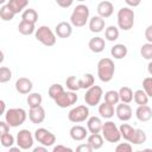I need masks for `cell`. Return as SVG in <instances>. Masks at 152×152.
<instances>
[{"label": "cell", "instance_id": "cell-1", "mask_svg": "<svg viewBox=\"0 0 152 152\" xmlns=\"http://www.w3.org/2000/svg\"><path fill=\"white\" fill-rule=\"evenodd\" d=\"M115 64L112 58L104 57L97 62V76L102 82H109L114 77Z\"/></svg>", "mask_w": 152, "mask_h": 152}, {"label": "cell", "instance_id": "cell-2", "mask_svg": "<svg viewBox=\"0 0 152 152\" xmlns=\"http://www.w3.org/2000/svg\"><path fill=\"white\" fill-rule=\"evenodd\" d=\"M134 11L131 7H121L116 14L119 28L122 31H129L134 25Z\"/></svg>", "mask_w": 152, "mask_h": 152}, {"label": "cell", "instance_id": "cell-3", "mask_svg": "<svg viewBox=\"0 0 152 152\" xmlns=\"http://www.w3.org/2000/svg\"><path fill=\"white\" fill-rule=\"evenodd\" d=\"M89 14H90V12H89V7L87 5H83V4L77 5L74 8V11H72V13L70 15L71 25L75 26V27L84 26L87 24L88 19H89Z\"/></svg>", "mask_w": 152, "mask_h": 152}, {"label": "cell", "instance_id": "cell-4", "mask_svg": "<svg viewBox=\"0 0 152 152\" xmlns=\"http://www.w3.org/2000/svg\"><path fill=\"white\" fill-rule=\"evenodd\" d=\"M5 115V121L11 126V127H19L21 126L27 118V113L24 108H10L6 110Z\"/></svg>", "mask_w": 152, "mask_h": 152}, {"label": "cell", "instance_id": "cell-5", "mask_svg": "<svg viewBox=\"0 0 152 152\" xmlns=\"http://www.w3.org/2000/svg\"><path fill=\"white\" fill-rule=\"evenodd\" d=\"M34 37L38 42H40L43 45L48 48L53 46L56 44V34L49 26H45V25L39 26L34 32Z\"/></svg>", "mask_w": 152, "mask_h": 152}, {"label": "cell", "instance_id": "cell-6", "mask_svg": "<svg viewBox=\"0 0 152 152\" xmlns=\"http://www.w3.org/2000/svg\"><path fill=\"white\" fill-rule=\"evenodd\" d=\"M102 137L108 142H119L121 139V133L119 127L113 121H106L102 126Z\"/></svg>", "mask_w": 152, "mask_h": 152}, {"label": "cell", "instance_id": "cell-7", "mask_svg": "<svg viewBox=\"0 0 152 152\" xmlns=\"http://www.w3.org/2000/svg\"><path fill=\"white\" fill-rule=\"evenodd\" d=\"M88 118H89V108L86 104L76 106V107L71 108L70 112L68 113L69 121L70 122H74V124L83 122V121L88 120Z\"/></svg>", "mask_w": 152, "mask_h": 152}, {"label": "cell", "instance_id": "cell-8", "mask_svg": "<svg viewBox=\"0 0 152 152\" xmlns=\"http://www.w3.org/2000/svg\"><path fill=\"white\" fill-rule=\"evenodd\" d=\"M34 139L40 145H44L46 147H50L56 142V135L53 133H51L49 129L44 128V127L37 128L34 131Z\"/></svg>", "mask_w": 152, "mask_h": 152}, {"label": "cell", "instance_id": "cell-9", "mask_svg": "<svg viewBox=\"0 0 152 152\" xmlns=\"http://www.w3.org/2000/svg\"><path fill=\"white\" fill-rule=\"evenodd\" d=\"M103 96V90L100 86H93L89 89H87L84 94V101L88 106H97L100 104V101Z\"/></svg>", "mask_w": 152, "mask_h": 152}, {"label": "cell", "instance_id": "cell-10", "mask_svg": "<svg viewBox=\"0 0 152 152\" xmlns=\"http://www.w3.org/2000/svg\"><path fill=\"white\" fill-rule=\"evenodd\" d=\"M78 100V96L76 95V91H72V90H69V91H63L57 99H55V103L61 107V108H68V107H71L74 106Z\"/></svg>", "mask_w": 152, "mask_h": 152}, {"label": "cell", "instance_id": "cell-11", "mask_svg": "<svg viewBox=\"0 0 152 152\" xmlns=\"http://www.w3.org/2000/svg\"><path fill=\"white\" fill-rule=\"evenodd\" d=\"M33 140H34V135H32V133L28 129H20L17 133V141L15 144L21 148V150H30L33 146Z\"/></svg>", "mask_w": 152, "mask_h": 152}, {"label": "cell", "instance_id": "cell-12", "mask_svg": "<svg viewBox=\"0 0 152 152\" xmlns=\"http://www.w3.org/2000/svg\"><path fill=\"white\" fill-rule=\"evenodd\" d=\"M115 115L121 121H128L132 118V115H133V110H132V108H131V106L128 103L121 102V103H118L116 104Z\"/></svg>", "mask_w": 152, "mask_h": 152}, {"label": "cell", "instance_id": "cell-13", "mask_svg": "<svg viewBox=\"0 0 152 152\" xmlns=\"http://www.w3.org/2000/svg\"><path fill=\"white\" fill-rule=\"evenodd\" d=\"M32 88H33V83L27 77H19L15 81V90L19 94H23V95L30 94L32 91Z\"/></svg>", "mask_w": 152, "mask_h": 152}, {"label": "cell", "instance_id": "cell-14", "mask_svg": "<svg viewBox=\"0 0 152 152\" xmlns=\"http://www.w3.org/2000/svg\"><path fill=\"white\" fill-rule=\"evenodd\" d=\"M45 109L42 106L32 107L28 110V119L32 124H42L45 120Z\"/></svg>", "mask_w": 152, "mask_h": 152}, {"label": "cell", "instance_id": "cell-15", "mask_svg": "<svg viewBox=\"0 0 152 152\" xmlns=\"http://www.w3.org/2000/svg\"><path fill=\"white\" fill-rule=\"evenodd\" d=\"M70 138L75 141H82L88 137V128L81 126V125H75L70 128L69 131Z\"/></svg>", "mask_w": 152, "mask_h": 152}, {"label": "cell", "instance_id": "cell-16", "mask_svg": "<svg viewBox=\"0 0 152 152\" xmlns=\"http://www.w3.org/2000/svg\"><path fill=\"white\" fill-rule=\"evenodd\" d=\"M55 33L59 38H69L72 33V25L68 21H61L55 27Z\"/></svg>", "mask_w": 152, "mask_h": 152}, {"label": "cell", "instance_id": "cell-17", "mask_svg": "<svg viewBox=\"0 0 152 152\" xmlns=\"http://www.w3.org/2000/svg\"><path fill=\"white\" fill-rule=\"evenodd\" d=\"M96 11H97V14L100 17H102V18H109L113 14V12H114V5L110 1L104 0V1H101L97 5Z\"/></svg>", "mask_w": 152, "mask_h": 152}, {"label": "cell", "instance_id": "cell-18", "mask_svg": "<svg viewBox=\"0 0 152 152\" xmlns=\"http://www.w3.org/2000/svg\"><path fill=\"white\" fill-rule=\"evenodd\" d=\"M135 116L141 122H146V121L151 120V118H152V109H151V107L147 106V104L138 106V108L135 109Z\"/></svg>", "mask_w": 152, "mask_h": 152}, {"label": "cell", "instance_id": "cell-19", "mask_svg": "<svg viewBox=\"0 0 152 152\" xmlns=\"http://www.w3.org/2000/svg\"><path fill=\"white\" fill-rule=\"evenodd\" d=\"M104 25H106L104 18H102V17H100V15H94V17H91L90 20H89V30H90L91 32H94V33H100V32H102L103 28H104Z\"/></svg>", "mask_w": 152, "mask_h": 152}, {"label": "cell", "instance_id": "cell-20", "mask_svg": "<svg viewBox=\"0 0 152 152\" xmlns=\"http://www.w3.org/2000/svg\"><path fill=\"white\" fill-rule=\"evenodd\" d=\"M88 48L90 49V51L95 52V53H100L104 50L106 48V42L102 37H93L89 42H88Z\"/></svg>", "mask_w": 152, "mask_h": 152}, {"label": "cell", "instance_id": "cell-21", "mask_svg": "<svg viewBox=\"0 0 152 152\" xmlns=\"http://www.w3.org/2000/svg\"><path fill=\"white\" fill-rule=\"evenodd\" d=\"M103 122L99 116H90L87 120V128L90 133H100L102 131Z\"/></svg>", "mask_w": 152, "mask_h": 152}, {"label": "cell", "instance_id": "cell-22", "mask_svg": "<svg viewBox=\"0 0 152 152\" xmlns=\"http://www.w3.org/2000/svg\"><path fill=\"white\" fill-rule=\"evenodd\" d=\"M99 114L101 115V118L104 119H110L112 116H114L115 110H114V106L108 103V102H102L99 104Z\"/></svg>", "mask_w": 152, "mask_h": 152}, {"label": "cell", "instance_id": "cell-23", "mask_svg": "<svg viewBox=\"0 0 152 152\" xmlns=\"http://www.w3.org/2000/svg\"><path fill=\"white\" fill-rule=\"evenodd\" d=\"M36 24L31 23V21H26V20H21L18 25V31L19 33L24 34V36H30L32 33L36 32Z\"/></svg>", "mask_w": 152, "mask_h": 152}, {"label": "cell", "instance_id": "cell-24", "mask_svg": "<svg viewBox=\"0 0 152 152\" xmlns=\"http://www.w3.org/2000/svg\"><path fill=\"white\" fill-rule=\"evenodd\" d=\"M127 53H128V49L125 44H115L110 49V55L115 59H122L127 56Z\"/></svg>", "mask_w": 152, "mask_h": 152}, {"label": "cell", "instance_id": "cell-25", "mask_svg": "<svg viewBox=\"0 0 152 152\" xmlns=\"http://www.w3.org/2000/svg\"><path fill=\"white\" fill-rule=\"evenodd\" d=\"M119 129H120V133H121V138H124L126 141H129L131 142L132 139H133V137H134V134H135V129L137 128L132 127L128 124H121L120 127H119Z\"/></svg>", "mask_w": 152, "mask_h": 152}, {"label": "cell", "instance_id": "cell-26", "mask_svg": "<svg viewBox=\"0 0 152 152\" xmlns=\"http://www.w3.org/2000/svg\"><path fill=\"white\" fill-rule=\"evenodd\" d=\"M87 142L93 147V150H99L103 146V137L100 133H91L87 137Z\"/></svg>", "mask_w": 152, "mask_h": 152}, {"label": "cell", "instance_id": "cell-27", "mask_svg": "<svg viewBox=\"0 0 152 152\" xmlns=\"http://www.w3.org/2000/svg\"><path fill=\"white\" fill-rule=\"evenodd\" d=\"M7 5L15 14H18L26 10V7L28 5V0H8Z\"/></svg>", "mask_w": 152, "mask_h": 152}, {"label": "cell", "instance_id": "cell-28", "mask_svg": "<svg viewBox=\"0 0 152 152\" xmlns=\"http://www.w3.org/2000/svg\"><path fill=\"white\" fill-rule=\"evenodd\" d=\"M119 96H120V101L121 102H125V103H131L133 101V96H134V93L133 90L129 88V87H121L119 89Z\"/></svg>", "mask_w": 152, "mask_h": 152}, {"label": "cell", "instance_id": "cell-29", "mask_svg": "<svg viewBox=\"0 0 152 152\" xmlns=\"http://www.w3.org/2000/svg\"><path fill=\"white\" fill-rule=\"evenodd\" d=\"M133 100H134V102H135L138 106L147 104V102H148V95L146 94V91H145L144 89H138V90L134 91Z\"/></svg>", "mask_w": 152, "mask_h": 152}, {"label": "cell", "instance_id": "cell-30", "mask_svg": "<svg viewBox=\"0 0 152 152\" xmlns=\"http://www.w3.org/2000/svg\"><path fill=\"white\" fill-rule=\"evenodd\" d=\"M27 104L30 108L32 107H38V106H42V102H43V97L39 93H30L27 95Z\"/></svg>", "mask_w": 152, "mask_h": 152}, {"label": "cell", "instance_id": "cell-31", "mask_svg": "<svg viewBox=\"0 0 152 152\" xmlns=\"http://www.w3.org/2000/svg\"><path fill=\"white\" fill-rule=\"evenodd\" d=\"M80 81V87L81 89H89L90 87L94 86V82H95V78L93 76V74H84L81 78H78Z\"/></svg>", "mask_w": 152, "mask_h": 152}, {"label": "cell", "instance_id": "cell-32", "mask_svg": "<svg viewBox=\"0 0 152 152\" xmlns=\"http://www.w3.org/2000/svg\"><path fill=\"white\" fill-rule=\"evenodd\" d=\"M14 15H15V13L10 8V6L7 4H5L0 7V18L4 21H11L14 18Z\"/></svg>", "mask_w": 152, "mask_h": 152}, {"label": "cell", "instance_id": "cell-33", "mask_svg": "<svg viewBox=\"0 0 152 152\" xmlns=\"http://www.w3.org/2000/svg\"><path fill=\"white\" fill-rule=\"evenodd\" d=\"M119 28L114 25H110L104 30V38L109 42H115L119 38Z\"/></svg>", "mask_w": 152, "mask_h": 152}, {"label": "cell", "instance_id": "cell-34", "mask_svg": "<svg viewBox=\"0 0 152 152\" xmlns=\"http://www.w3.org/2000/svg\"><path fill=\"white\" fill-rule=\"evenodd\" d=\"M21 20H26V21H31L36 24V21L38 20L37 11L33 8H26L24 12H21Z\"/></svg>", "mask_w": 152, "mask_h": 152}, {"label": "cell", "instance_id": "cell-35", "mask_svg": "<svg viewBox=\"0 0 152 152\" xmlns=\"http://www.w3.org/2000/svg\"><path fill=\"white\" fill-rule=\"evenodd\" d=\"M63 91H64V88H63L62 84H59V83H53V84H51V86L49 87L48 94H49V96H50L52 100H55V99H57Z\"/></svg>", "mask_w": 152, "mask_h": 152}, {"label": "cell", "instance_id": "cell-36", "mask_svg": "<svg viewBox=\"0 0 152 152\" xmlns=\"http://www.w3.org/2000/svg\"><path fill=\"white\" fill-rule=\"evenodd\" d=\"M104 101L110 103V104H118L120 101V96H119V91L116 90H108L104 94Z\"/></svg>", "mask_w": 152, "mask_h": 152}, {"label": "cell", "instance_id": "cell-37", "mask_svg": "<svg viewBox=\"0 0 152 152\" xmlns=\"http://www.w3.org/2000/svg\"><path fill=\"white\" fill-rule=\"evenodd\" d=\"M146 139H147L146 133H145L142 129L137 128V129H135V134H134V137H133L131 144H133V145H141V144H144V142L146 141Z\"/></svg>", "mask_w": 152, "mask_h": 152}, {"label": "cell", "instance_id": "cell-38", "mask_svg": "<svg viewBox=\"0 0 152 152\" xmlns=\"http://www.w3.org/2000/svg\"><path fill=\"white\" fill-rule=\"evenodd\" d=\"M65 86L69 90H72V91H77L81 89L80 81H78V78H76V76H69L65 80Z\"/></svg>", "mask_w": 152, "mask_h": 152}, {"label": "cell", "instance_id": "cell-39", "mask_svg": "<svg viewBox=\"0 0 152 152\" xmlns=\"http://www.w3.org/2000/svg\"><path fill=\"white\" fill-rule=\"evenodd\" d=\"M140 55L147 61H152V43H145L140 48Z\"/></svg>", "mask_w": 152, "mask_h": 152}, {"label": "cell", "instance_id": "cell-40", "mask_svg": "<svg viewBox=\"0 0 152 152\" xmlns=\"http://www.w3.org/2000/svg\"><path fill=\"white\" fill-rule=\"evenodd\" d=\"M0 142H1V145L4 147H8L10 148L11 146H13V144L15 142V140H14V137L8 132L6 134L0 135Z\"/></svg>", "mask_w": 152, "mask_h": 152}, {"label": "cell", "instance_id": "cell-41", "mask_svg": "<svg viewBox=\"0 0 152 152\" xmlns=\"http://www.w3.org/2000/svg\"><path fill=\"white\" fill-rule=\"evenodd\" d=\"M12 78V71L10 68L7 66H1L0 68V82L1 83H6L8 81H11Z\"/></svg>", "mask_w": 152, "mask_h": 152}, {"label": "cell", "instance_id": "cell-42", "mask_svg": "<svg viewBox=\"0 0 152 152\" xmlns=\"http://www.w3.org/2000/svg\"><path fill=\"white\" fill-rule=\"evenodd\" d=\"M142 89L146 91L148 97H152V77H145L142 80Z\"/></svg>", "mask_w": 152, "mask_h": 152}, {"label": "cell", "instance_id": "cell-43", "mask_svg": "<svg viewBox=\"0 0 152 152\" xmlns=\"http://www.w3.org/2000/svg\"><path fill=\"white\" fill-rule=\"evenodd\" d=\"M132 150H133V147H132V144L129 141H127V142H120L115 147V151L116 152H132Z\"/></svg>", "mask_w": 152, "mask_h": 152}, {"label": "cell", "instance_id": "cell-44", "mask_svg": "<svg viewBox=\"0 0 152 152\" xmlns=\"http://www.w3.org/2000/svg\"><path fill=\"white\" fill-rule=\"evenodd\" d=\"M76 151H78V152H91V151H93V147H91L88 142H86V144L78 145V146L76 147Z\"/></svg>", "mask_w": 152, "mask_h": 152}, {"label": "cell", "instance_id": "cell-45", "mask_svg": "<svg viewBox=\"0 0 152 152\" xmlns=\"http://www.w3.org/2000/svg\"><path fill=\"white\" fill-rule=\"evenodd\" d=\"M56 1V4L59 6V7H62V8H68V7H70L71 5H72V2H74V0H55Z\"/></svg>", "mask_w": 152, "mask_h": 152}, {"label": "cell", "instance_id": "cell-46", "mask_svg": "<svg viewBox=\"0 0 152 152\" xmlns=\"http://www.w3.org/2000/svg\"><path fill=\"white\" fill-rule=\"evenodd\" d=\"M10 125L6 122V121H0V135L2 134H6L10 132Z\"/></svg>", "mask_w": 152, "mask_h": 152}, {"label": "cell", "instance_id": "cell-47", "mask_svg": "<svg viewBox=\"0 0 152 152\" xmlns=\"http://www.w3.org/2000/svg\"><path fill=\"white\" fill-rule=\"evenodd\" d=\"M145 38L148 43H152V25H148L145 30Z\"/></svg>", "mask_w": 152, "mask_h": 152}, {"label": "cell", "instance_id": "cell-48", "mask_svg": "<svg viewBox=\"0 0 152 152\" xmlns=\"http://www.w3.org/2000/svg\"><path fill=\"white\" fill-rule=\"evenodd\" d=\"M52 151H53V152H59V151H68V152H71L72 148H70V147H68V146H64V145H57V146H55V147L52 148Z\"/></svg>", "mask_w": 152, "mask_h": 152}, {"label": "cell", "instance_id": "cell-49", "mask_svg": "<svg viewBox=\"0 0 152 152\" xmlns=\"http://www.w3.org/2000/svg\"><path fill=\"white\" fill-rule=\"evenodd\" d=\"M125 1H126V4L128 5V7H137V6H139L140 2H141V0H125Z\"/></svg>", "mask_w": 152, "mask_h": 152}, {"label": "cell", "instance_id": "cell-50", "mask_svg": "<svg viewBox=\"0 0 152 152\" xmlns=\"http://www.w3.org/2000/svg\"><path fill=\"white\" fill-rule=\"evenodd\" d=\"M48 151V147L42 145V146H38V147H34L33 148V152H46Z\"/></svg>", "mask_w": 152, "mask_h": 152}, {"label": "cell", "instance_id": "cell-51", "mask_svg": "<svg viewBox=\"0 0 152 152\" xmlns=\"http://www.w3.org/2000/svg\"><path fill=\"white\" fill-rule=\"evenodd\" d=\"M0 104H1V114H5L6 113V103L4 100L0 101Z\"/></svg>", "mask_w": 152, "mask_h": 152}, {"label": "cell", "instance_id": "cell-52", "mask_svg": "<svg viewBox=\"0 0 152 152\" xmlns=\"http://www.w3.org/2000/svg\"><path fill=\"white\" fill-rule=\"evenodd\" d=\"M147 71H148L150 75H152V61H150L148 64H147Z\"/></svg>", "mask_w": 152, "mask_h": 152}, {"label": "cell", "instance_id": "cell-53", "mask_svg": "<svg viewBox=\"0 0 152 152\" xmlns=\"http://www.w3.org/2000/svg\"><path fill=\"white\" fill-rule=\"evenodd\" d=\"M20 150H21V148H20L19 146H18V147H13V146L10 147V151H20Z\"/></svg>", "mask_w": 152, "mask_h": 152}, {"label": "cell", "instance_id": "cell-54", "mask_svg": "<svg viewBox=\"0 0 152 152\" xmlns=\"http://www.w3.org/2000/svg\"><path fill=\"white\" fill-rule=\"evenodd\" d=\"M5 2H6V0H0V4L1 5H5Z\"/></svg>", "mask_w": 152, "mask_h": 152}, {"label": "cell", "instance_id": "cell-55", "mask_svg": "<svg viewBox=\"0 0 152 152\" xmlns=\"http://www.w3.org/2000/svg\"><path fill=\"white\" fill-rule=\"evenodd\" d=\"M76 1H80V2H83V1H86V0H76Z\"/></svg>", "mask_w": 152, "mask_h": 152}]
</instances>
